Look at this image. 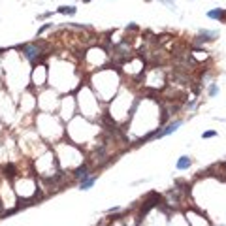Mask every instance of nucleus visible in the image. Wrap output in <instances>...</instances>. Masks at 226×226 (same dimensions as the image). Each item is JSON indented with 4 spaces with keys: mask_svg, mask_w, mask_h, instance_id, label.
I'll list each match as a JSON object with an SVG mask.
<instances>
[{
    "mask_svg": "<svg viewBox=\"0 0 226 226\" xmlns=\"http://www.w3.org/2000/svg\"><path fill=\"white\" fill-rule=\"evenodd\" d=\"M23 51L27 55V59H30V61H34L36 59V53H40V49H36V45H25Z\"/></svg>",
    "mask_w": 226,
    "mask_h": 226,
    "instance_id": "nucleus-1",
    "label": "nucleus"
},
{
    "mask_svg": "<svg viewBox=\"0 0 226 226\" xmlns=\"http://www.w3.org/2000/svg\"><path fill=\"white\" fill-rule=\"evenodd\" d=\"M190 164H192V160H190L189 156H181V158L177 160V168H179V170H187Z\"/></svg>",
    "mask_w": 226,
    "mask_h": 226,
    "instance_id": "nucleus-2",
    "label": "nucleus"
},
{
    "mask_svg": "<svg viewBox=\"0 0 226 226\" xmlns=\"http://www.w3.org/2000/svg\"><path fill=\"white\" fill-rule=\"evenodd\" d=\"M209 17L211 19H226V12L224 10H213V12H209Z\"/></svg>",
    "mask_w": 226,
    "mask_h": 226,
    "instance_id": "nucleus-3",
    "label": "nucleus"
},
{
    "mask_svg": "<svg viewBox=\"0 0 226 226\" xmlns=\"http://www.w3.org/2000/svg\"><path fill=\"white\" fill-rule=\"evenodd\" d=\"M76 177L77 179H85L87 177V166H81V168L76 170Z\"/></svg>",
    "mask_w": 226,
    "mask_h": 226,
    "instance_id": "nucleus-4",
    "label": "nucleus"
},
{
    "mask_svg": "<svg viewBox=\"0 0 226 226\" xmlns=\"http://www.w3.org/2000/svg\"><path fill=\"white\" fill-rule=\"evenodd\" d=\"M92 183H94V177H85L83 181H81V189H89V187H92Z\"/></svg>",
    "mask_w": 226,
    "mask_h": 226,
    "instance_id": "nucleus-5",
    "label": "nucleus"
},
{
    "mask_svg": "<svg viewBox=\"0 0 226 226\" xmlns=\"http://www.w3.org/2000/svg\"><path fill=\"white\" fill-rule=\"evenodd\" d=\"M61 12L62 13H76V8H72V6L70 8H61Z\"/></svg>",
    "mask_w": 226,
    "mask_h": 226,
    "instance_id": "nucleus-6",
    "label": "nucleus"
},
{
    "mask_svg": "<svg viewBox=\"0 0 226 226\" xmlns=\"http://www.w3.org/2000/svg\"><path fill=\"white\" fill-rule=\"evenodd\" d=\"M213 136H215V132H213V130H209V132H205V134H204V138H213Z\"/></svg>",
    "mask_w": 226,
    "mask_h": 226,
    "instance_id": "nucleus-7",
    "label": "nucleus"
},
{
    "mask_svg": "<svg viewBox=\"0 0 226 226\" xmlns=\"http://www.w3.org/2000/svg\"><path fill=\"white\" fill-rule=\"evenodd\" d=\"M209 94H211V96H215V94H217V87H211V91H209Z\"/></svg>",
    "mask_w": 226,
    "mask_h": 226,
    "instance_id": "nucleus-8",
    "label": "nucleus"
},
{
    "mask_svg": "<svg viewBox=\"0 0 226 226\" xmlns=\"http://www.w3.org/2000/svg\"><path fill=\"white\" fill-rule=\"evenodd\" d=\"M85 2H89V0H85Z\"/></svg>",
    "mask_w": 226,
    "mask_h": 226,
    "instance_id": "nucleus-9",
    "label": "nucleus"
}]
</instances>
